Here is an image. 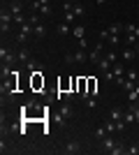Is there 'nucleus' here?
Returning a JSON list of instances; mask_svg holds the SVG:
<instances>
[{"instance_id":"nucleus-1","label":"nucleus","mask_w":139,"mask_h":155,"mask_svg":"<svg viewBox=\"0 0 139 155\" xmlns=\"http://www.w3.org/2000/svg\"><path fill=\"white\" fill-rule=\"evenodd\" d=\"M12 21H14V14L2 7V12H0V32L2 35H7V32L12 30Z\"/></svg>"},{"instance_id":"nucleus-2","label":"nucleus","mask_w":139,"mask_h":155,"mask_svg":"<svg viewBox=\"0 0 139 155\" xmlns=\"http://www.w3.org/2000/svg\"><path fill=\"white\" fill-rule=\"evenodd\" d=\"M102 56H104V42H98V44L88 51V60H91L93 65H98L100 60H102Z\"/></svg>"},{"instance_id":"nucleus-3","label":"nucleus","mask_w":139,"mask_h":155,"mask_svg":"<svg viewBox=\"0 0 139 155\" xmlns=\"http://www.w3.org/2000/svg\"><path fill=\"white\" fill-rule=\"evenodd\" d=\"M0 60H2V65H14L16 60H19V56H16L12 49H7V46H0Z\"/></svg>"},{"instance_id":"nucleus-4","label":"nucleus","mask_w":139,"mask_h":155,"mask_svg":"<svg viewBox=\"0 0 139 155\" xmlns=\"http://www.w3.org/2000/svg\"><path fill=\"white\" fill-rule=\"evenodd\" d=\"M114 146H116V139H114V137L107 134L104 139H100V150H104V153H111Z\"/></svg>"},{"instance_id":"nucleus-5","label":"nucleus","mask_w":139,"mask_h":155,"mask_svg":"<svg viewBox=\"0 0 139 155\" xmlns=\"http://www.w3.org/2000/svg\"><path fill=\"white\" fill-rule=\"evenodd\" d=\"M74 109H72V104H70V100L67 102L60 104V111H58V118H63V120H67V118H72Z\"/></svg>"},{"instance_id":"nucleus-6","label":"nucleus","mask_w":139,"mask_h":155,"mask_svg":"<svg viewBox=\"0 0 139 155\" xmlns=\"http://www.w3.org/2000/svg\"><path fill=\"white\" fill-rule=\"evenodd\" d=\"M79 150H81V143L74 141V139H70V141L63 146V153H67V155H74V153H79Z\"/></svg>"},{"instance_id":"nucleus-7","label":"nucleus","mask_w":139,"mask_h":155,"mask_svg":"<svg viewBox=\"0 0 139 155\" xmlns=\"http://www.w3.org/2000/svg\"><path fill=\"white\" fill-rule=\"evenodd\" d=\"M26 70L30 72V74H40V72L44 70V67H42V65L37 63V60H35V58H30V60H28V63H26Z\"/></svg>"},{"instance_id":"nucleus-8","label":"nucleus","mask_w":139,"mask_h":155,"mask_svg":"<svg viewBox=\"0 0 139 155\" xmlns=\"http://www.w3.org/2000/svg\"><path fill=\"white\" fill-rule=\"evenodd\" d=\"M121 58L125 60V63L134 60V58H137V51H134V46H125V49H123V53H121Z\"/></svg>"},{"instance_id":"nucleus-9","label":"nucleus","mask_w":139,"mask_h":155,"mask_svg":"<svg viewBox=\"0 0 139 155\" xmlns=\"http://www.w3.org/2000/svg\"><path fill=\"white\" fill-rule=\"evenodd\" d=\"M111 72H114V77H116V79H123V77H125V65H123V63H114V67H111Z\"/></svg>"},{"instance_id":"nucleus-10","label":"nucleus","mask_w":139,"mask_h":155,"mask_svg":"<svg viewBox=\"0 0 139 155\" xmlns=\"http://www.w3.org/2000/svg\"><path fill=\"white\" fill-rule=\"evenodd\" d=\"M98 67H100V72H102V74H107V72H111V67H114V63L109 58H104V56H102V60H100L98 63Z\"/></svg>"},{"instance_id":"nucleus-11","label":"nucleus","mask_w":139,"mask_h":155,"mask_svg":"<svg viewBox=\"0 0 139 155\" xmlns=\"http://www.w3.org/2000/svg\"><path fill=\"white\" fill-rule=\"evenodd\" d=\"M123 116H125V109H121V107H114L111 114H109V118H111V120H116V123H118V120H123Z\"/></svg>"},{"instance_id":"nucleus-12","label":"nucleus","mask_w":139,"mask_h":155,"mask_svg":"<svg viewBox=\"0 0 139 155\" xmlns=\"http://www.w3.org/2000/svg\"><path fill=\"white\" fill-rule=\"evenodd\" d=\"M72 12L77 14V19H81V16H86V7L81 5V0H79V2H72Z\"/></svg>"},{"instance_id":"nucleus-13","label":"nucleus","mask_w":139,"mask_h":155,"mask_svg":"<svg viewBox=\"0 0 139 155\" xmlns=\"http://www.w3.org/2000/svg\"><path fill=\"white\" fill-rule=\"evenodd\" d=\"M107 30H109V35H121V32H125V26H121V23H109Z\"/></svg>"},{"instance_id":"nucleus-14","label":"nucleus","mask_w":139,"mask_h":155,"mask_svg":"<svg viewBox=\"0 0 139 155\" xmlns=\"http://www.w3.org/2000/svg\"><path fill=\"white\" fill-rule=\"evenodd\" d=\"M0 74H2V81H5V79H9V77L14 74L12 65H2V67H0Z\"/></svg>"},{"instance_id":"nucleus-15","label":"nucleus","mask_w":139,"mask_h":155,"mask_svg":"<svg viewBox=\"0 0 139 155\" xmlns=\"http://www.w3.org/2000/svg\"><path fill=\"white\" fill-rule=\"evenodd\" d=\"M16 56H19V60H21V63H28V60L33 58V56H30V51H28L26 46H23V49H21V51L16 53Z\"/></svg>"},{"instance_id":"nucleus-16","label":"nucleus","mask_w":139,"mask_h":155,"mask_svg":"<svg viewBox=\"0 0 139 155\" xmlns=\"http://www.w3.org/2000/svg\"><path fill=\"white\" fill-rule=\"evenodd\" d=\"M123 37H125V46H134V44L139 42V39H137V35H132V32H125Z\"/></svg>"},{"instance_id":"nucleus-17","label":"nucleus","mask_w":139,"mask_h":155,"mask_svg":"<svg viewBox=\"0 0 139 155\" xmlns=\"http://www.w3.org/2000/svg\"><path fill=\"white\" fill-rule=\"evenodd\" d=\"M74 56H77V63H79V65L88 60V51H86V49H79V51L74 53Z\"/></svg>"},{"instance_id":"nucleus-18","label":"nucleus","mask_w":139,"mask_h":155,"mask_svg":"<svg viewBox=\"0 0 139 155\" xmlns=\"http://www.w3.org/2000/svg\"><path fill=\"white\" fill-rule=\"evenodd\" d=\"M70 32H72V26H70V23H65V21L58 23V35H70Z\"/></svg>"},{"instance_id":"nucleus-19","label":"nucleus","mask_w":139,"mask_h":155,"mask_svg":"<svg viewBox=\"0 0 139 155\" xmlns=\"http://www.w3.org/2000/svg\"><path fill=\"white\" fill-rule=\"evenodd\" d=\"M72 35H74L77 39H81L84 35H86V28H84V26L79 23V26H74V28H72Z\"/></svg>"},{"instance_id":"nucleus-20","label":"nucleus","mask_w":139,"mask_h":155,"mask_svg":"<svg viewBox=\"0 0 139 155\" xmlns=\"http://www.w3.org/2000/svg\"><path fill=\"white\" fill-rule=\"evenodd\" d=\"M125 32H132V35H137V39H139V23H125Z\"/></svg>"},{"instance_id":"nucleus-21","label":"nucleus","mask_w":139,"mask_h":155,"mask_svg":"<svg viewBox=\"0 0 139 155\" xmlns=\"http://www.w3.org/2000/svg\"><path fill=\"white\" fill-rule=\"evenodd\" d=\"M123 153H127V148H125V146H123L121 141H116V146H114L111 155H123Z\"/></svg>"},{"instance_id":"nucleus-22","label":"nucleus","mask_w":139,"mask_h":155,"mask_svg":"<svg viewBox=\"0 0 139 155\" xmlns=\"http://www.w3.org/2000/svg\"><path fill=\"white\" fill-rule=\"evenodd\" d=\"M104 127H107V132H109V134H114V132H118V127H116V120H111V118H109V120L104 123Z\"/></svg>"},{"instance_id":"nucleus-23","label":"nucleus","mask_w":139,"mask_h":155,"mask_svg":"<svg viewBox=\"0 0 139 155\" xmlns=\"http://www.w3.org/2000/svg\"><path fill=\"white\" fill-rule=\"evenodd\" d=\"M107 134H109V132H107V127H104V125H102V127H98V130H95V139H98V141H100V139H104Z\"/></svg>"},{"instance_id":"nucleus-24","label":"nucleus","mask_w":139,"mask_h":155,"mask_svg":"<svg viewBox=\"0 0 139 155\" xmlns=\"http://www.w3.org/2000/svg\"><path fill=\"white\" fill-rule=\"evenodd\" d=\"M9 12H12L14 16H16V14H23L21 12V2H9Z\"/></svg>"},{"instance_id":"nucleus-25","label":"nucleus","mask_w":139,"mask_h":155,"mask_svg":"<svg viewBox=\"0 0 139 155\" xmlns=\"http://www.w3.org/2000/svg\"><path fill=\"white\" fill-rule=\"evenodd\" d=\"M35 28V35H37V37H46V28L42 26V23H37V26H33Z\"/></svg>"},{"instance_id":"nucleus-26","label":"nucleus","mask_w":139,"mask_h":155,"mask_svg":"<svg viewBox=\"0 0 139 155\" xmlns=\"http://www.w3.org/2000/svg\"><path fill=\"white\" fill-rule=\"evenodd\" d=\"M40 12H42V16H51V5H49V2L42 5V2H40Z\"/></svg>"},{"instance_id":"nucleus-27","label":"nucleus","mask_w":139,"mask_h":155,"mask_svg":"<svg viewBox=\"0 0 139 155\" xmlns=\"http://www.w3.org/2000/svg\"><path fill=\"white\" fill-rule=\"evenodd\" d=\"M107 44H109V46H118L121 44V35H111V37L107 39Z\"/></svg>"},{"instance_id":"nucleus-28","label":"nucleus","mask_w":139,"mask_h":155,"mask_svg":"<svg viewBox=\"0 0 139 155\" xmlns=\"http://www.w3.org/2000/svg\"><path fill=\"white\" fill-rule=\"evenodd\" d=\"M63 21H65V23H70V26H72L74 21H77V14H74V12H65V19H63Z\"/></svg>"},{"instance_id":"nucleus-29","label":"nucleus","mask_w":139,"mask_h":155,"mask_svg":"<svg viewBox=\"0 0 139 155\" xmlns=\"http://www.w3.org/2000/svg\"><path fill=\"white\" fill-rule=\"evenodd\" d=\"M84 102H86V107H88V109H95V107H98V97H88V100H84Z\"/></svg>"},{"instance_id":"nucleus-30","label":"nucleus","mask_w":139,"mask_h":155,"mask_svg":"<svg viewBox=\"0 0 139 155\" xmlns=\"http://www.w3.org/2000/svg\"><path fill=\"white\" fill-rule=\"evenodd\" d=\"M125 77H127V79H132V81H137L139 72H137V70H127V72H125Z\"/></svg>"},{"instance_id":"nucleus-31","label":"nucleus","mask_w":139,"mask_h":155,"mask_svg":"<svg viewBox=\"0 0 139 155\" xmlns=\"http://www.w3.org/2000/svg\"><path fill=\"white\" fill-rule=\"evenodd\" d=\"M28 21H30L33 26H37V23H40V14H37V12H35V14H30V16H28Z\"/></svg>"},{"instance_id":"nucleus-32","label":"nucleus","mask_w":139,"mask_h":155,"mask_svg":"<svg viewBox=\"0 0 139 155\" xmlns=\"http://www.w3.org/2000/svg\"><path fill=\"white\" fill-rule=\"evenodd\" d=\"M109 37H111V35H109V30H107V28H104L102 32H100V42H107Z\"/></svg>"},{"instance_id":"nucleus-33","label":"nucleus","mask_w":139,"mask_h":155,"mask_svg":"<svg viewBox=\"0 0 139 155\" xmlns=\"http://www.w3.org/2000/svg\"><path fill=\"white\" fill-rule=\"evenodd\" d=\"M65 63H67V65L77 63V56H74V53H67V56H65Z\"/></svg>"},{"instance_id":"nucleus-34","label":"nucleus","mask_w":139,"mask_h":155,"mask_svg":"<svg viewBox=\"0 0 139 155\" xmlns=\"http://www.w3.org/2000/svg\"><path fill=\"white\" fill-rule=\"evenodd\" d=\"M127 155H139V143L137 146H130V148H127Z\"/></svg>"},{"instance_id":"nucleus-35","label":"nucleus","mask_w":139,"mask_h":155,"mask_svg":"<svg viewBox=\"0 0 139 155\" xmlns=\"http://www.w3.org/2000/svg\"><path fill=\"white\" fill-rule=\"evenodd\" d=\"M104 58H109L111 63H116V51H107V53H104Z\"/></svg>"},{"instance_id":"nucleus-36","label":"nucleus","mask_w":139,"mask_h":155,"mask_svg":"<svg viewBox=\"0 0 139 155\" xmlns=\"http://www.w3.org/2000/svg\"><path fill=\"white\" fill-rule=\"evenodd\" d=\"M132 107H134V120L139 123V107H137V102H132Z\"/></svg>"},{"instance_id":"nucleus-37","label":"nucleus","mask_w":139,"mask_h":155,"mask_svg":"<svg viewBox=\"0 0 139 155\" xmlns=\"http://www.w3.org/2000/svg\"><path fill=\"white\" fill-rule=\"evenodd\" d=\"M86 46H88V44H86V37H81V39H79V49H86Z\"/></svg>"},{"instance_id":"nucleus-38","label":"nucleus","mask_w":139,"mask_h":155,"mask_svg":"<svg viewBox=\"0 0 139 155\" xmlns=\"http://www.w3.org/2000/svg\"><path fill=\"white\" fill-rule=\"evenodd\" d=\"M134 51H137V56H139V42H137V44H134Z\"/></svg>"},{"instance_id":"nucleus-39","label":"nucleus","mask_w":139,"mask_h":155,"mask_svg":"<svg viewBox=\"0 0 139 155\" xmlns=\"http://www.w3.org/2000/svg\"><path fill=\"white\" fill-rule=\"evenodd\" d=\"M95 2H98V5H104V2H107V0H95Z\"/></svg>"},{"instance_id":"nucleus-40","label":"nucleus","mask_w":139,"mask_h":155,"mask_svg":"<svg viewBox=\"0 0 139 155\" xmlns=\"http://www.w3.org/2000/svg\"><path fill=\"white\" fill-rule=\"evenodd\" d=\"M7 2H21V0H7Z\"/></svg>"},{"instance_id":"nucleus-41","label":"nucleus","mask_w":139,"mask_h":155,"mask_svg":"<svg viewBox=\"0 0 139 155\" xmlns=\"http://www.w3.org/2000/svg\"><path fill=\"white\" fill-rule=\"evenodd\" d=\"M137 23H139V16H137Z\"/></svg>"},{"instance_id":"nucleus-42","label":"nucleus","mask_w":139,"mask_h":155,"mask_svg":"<svg viewBox=\"0 0 139 155\" xmlns=\"http://www.w3.org/2000/svg\"><path fill=\"white\" fill-rule=\"evenodd\" d=\"M137 107H139V100H137Z\"/></svg>"},{"instance_id":"nucleus-43","label":"nucleus","mask_w":139,"mask_h":155,"mask_svg":"<svg viewBox=\"0 0 139 155\" xmlns=\"http://www.w3.org/2000/svg\"><path fill=\"white\" fill-rule=\"evenodd\" d=\"M137 9H139V5H137Z\"/></svg>"}]
</instances>
